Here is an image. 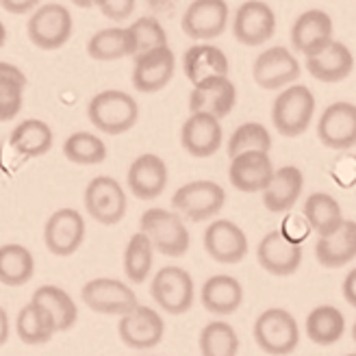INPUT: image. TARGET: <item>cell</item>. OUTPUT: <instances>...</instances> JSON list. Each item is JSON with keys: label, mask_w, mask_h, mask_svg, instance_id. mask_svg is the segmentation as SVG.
<instances>
[{"label": "cell", "mask_w": 356, "mask_h": 356, "mask_svg": "<svg viewBox=\"0 0 356 356\" xmlns=\"http://www.w3.org/2000/svg\"><path fill=\"white\" fill-rule=\"evenodd\" d=\"M282 233H284V237H289L291 241H296V243H302L307 237H309V233H311V228H309V224H307V220L305 218H291L289 220V224L284 222V226H282Z\"/></svg>", "instance_id": "ee69618b"}, {"label": "cell", "mask_w": 356, "mask_h": 356, "mask_svg": "<svg viewBox=\"0 0 356 356\" xmlns=\"http://www.w3.org/2000/svg\"><path fill=\"white\" fill-rule=\"evenodd\" d=\"M26 74L20 67L9 63V61H0V87H24L26 89Z\"/></svg>", "instance_id": "7bdbcfd3"}, {"label": "cell", "mask_w": 356, "mask_h": 356, "mask_svg": "<svg viewBox=\"0 0 356 356\" xmlns=\"http://www.w3.org/2000/svg\"><path fill=\"white\" fill-rule=\"evenodd\" d=\"M74 31V20L67 7L59 3H48L38 7L26 24V33L33 46L42 50H57L63 48Z\"/></svg>", "instance_id": "52a82bcc"}, {"label": "cell", "mask_w": 356, "mask_h": 356, "mask_svg": "<svg viewBox=\"0 0 356 356\" xmlns=\"http://www.w3.org/2000/svg\"><path fill=\"white\" fill-rule=\"evenodd\" d=\"M9 334H11L9 315H7V311L3 307H0V348H3L9 341Z\"/></svg>", "instance_id": "7dc6e473"}, {"label": "cell", "mask_w": 356, "mask_h": 356, "mask_svg": "<svg viewBox=\"0 0 356 356\" xmlns=\"http://www.w3.org/2000/svg\"><path fill=\"white\" fill-rule=\"evenodd\" d=\"M228 57L226 52L209 42H200L187 48L183 57V72L191 85H198L211 76H228Z\"/></svg>", "instance_id": "83f0119b"}, {"label": "cell", "mask_w": 356, "mask_h": 356, "mask_svg": "<svg viewBox=\"0 0 356 356\" xmlns=\"http://www.w3.org/2000/svg\"><path fill=\"white\" fill-rule=\"evenodd\" d=\"M87 55L96 61H118L133 57V42L129 26H111L92 35L87 42Z\"/></svg>", "instance_id": "836d02e7"}, {"label": "cell", "mask_w": 356, "mask_h": 356, "mask_svg": "<svg viewBox=\"0 0 356 356\" xmlns=\"http://www.w3.org/2000/svg\"><path fill=\"white\" fill-rule=\"evenodd\" d=\"M317 139L330 150L356 146V104L339 100L328 104L317 122Z\"/></svg>", "instance_id": "e0dca14e"}, {"label": "cell", "mask_w": 356, "mask_h": 356, "mask_svg": "<svg viewBox=\"0 0 356 356\" xmlns=\"http://www.w3.org/2000/svg\"><path fill=\"white\" fill-rule=\"evenodd\" d=\"M274 163L270 152H241L230 159L228 181L237 191L263 193L274 176Z\"/></svg>", "instance_id": "7402d4cb"}, {"label": "cell", "mask_w": 356, "mask_h": 356, "mask_svg": "<svg viewBox=\"0 0 356 356\" xmlns=\"http://www.w3.org/2000/svg\"><path fill=\"white\" fill-rule=\"evenodd\" d=\"M174 72H176V57L170 46H163L135 57L131 81L139 94H156L170 85Z\"/></svg>", "instance_id": "ac0fdd59"}, {"label": "cell", "mask_w": 356, "mask_h": 356, "mask_svg": "<svg viewBox=\"0 0 356 356\" xmlns=\"http://www.w3.org/2000/svg\"><path fill=\"white\" fill-rule=\"evenodd\" d=\"M291 48L309 59L322 52L330 42H334V22L324 9H309L296 17L291 24Z\"/></svg>", "instance_id": "9a60e30c"}, {"label": "cell", "mask_w": 356, "mask_h": 356, "mask_svg": "<svg viewBox=\"0 0 356 356\" xmlns=\"http://www.w3.org/2000/svg\"><path fill=\"white\" fill-rule=\"evenodd\" d=\"M315 96L309 87L293 83L280 89L272 104V124L282 137L305 135L315 118Z\"/></svg>", "instance_id": "3957f363"}, {"label": "cell", "mask_w": 356, "mask_h": 356, "mask_svg": "<svg viewBox=\"0 0 356 356\" xmlns=\"http://www.w3.org/2000/svg\"><path fill=\"white\" fill-rule=\"evenodd\" d=\"M24 87H0V122H11L22 111Z\"/></svg>", "instance_id": "60d3db41"}, {"label": "cell", "mask_w": 356, "mask_h": 356, "mask_svg": "<svg viewBox=\"0 0 356 356\" xmlns=\"http://www.w3.org/2000/svg\"><path fill=\"white\" fill-rule=\"evenodd\" d=\"M226 150L230 159L241 152H270L272 135L261 122H243L233 131V135H230Z\"/></svg>", "instance_id": "f35d334b"}, {"label": "cell", "mask_w": 356, "mask_h": 356, "mask_svg": "<svg viewBox=\"0 0 356 356\" xmlns=\"http://www.w3.org/2000/svg\"><path fill=\"white\" fill-rule=\"evenodd\" d=\"M305 332L315 346H334L346 334V317L332 305H319L307 315Z\"/></svg>", "instance_id": "1f68e13d"}, {"label": "cell", "mask_w": 356, "mask_h": 356, "mask_svg": "<svg viewBox=\"0 0 356 356\" xmlns=\"http://www.w3.org/2000/svg\"><path fill=\"white\" fill-rule=\"evenodd\" d=\"M70 3L76 5V7H81V9H89V7H94L96 0H70Z\"/></svg>", "instance_id": "c3c4849f"}, {"label": "cell", "mask_w": 356, "mask_h": 356, "mask_svg": "<svg viewBox=\"0 0 356 356\" xmlns=\"http://www.w3.org/2000/svg\"><path fill=\"white\" fill-rule=\"evenodd\" d=\"M63 156L74 165H98L106 159V146L98 135L76 131L63 141Z\"/></svg>", "instance_id": "74e56055"}, {"label": "cell", "mask_w": 356, "mask_h": 356, "mask_svg": "<svg viewBox=\"0 0 356 356\" xmlns=\"http://www.w3.org/2000/svg\"><path fill=\"white\" fill-rule=\"evenodd\" d=\"M15 332H17V339L26 346H44L59 330H57V322H55V317H52V313L46 307L31 300L29 305H24L17 311Z\"/></svg>", "instance_id": "f1b7e54d"}, {"label": "cell", "mask_w": 356, "mask_h": 356, "mask_svg": "<svg viewBox=\"0 0 356 356\" xmlns=\"http://www.w3.org/2000/svg\"><path fill=\"white\" fill-rule=\"evenodd\" d=\"M87 224L76 209H57L44 224V243L50 254L72 257L85 241Z\"/></svg>", "instance_id": "8fae6325"}, {"label": "cell", "mask_w": 356, "mask_h": 356, "mask_svg": "<svg viewBox=\"0 0 356 356\" xmlns=\"http://www.w3.org/2000/svg\"><path fill=\"white\" fill-rule=\"evenodd\" d=\"M150 296L159 309L170 315H183L193 307L195 284L187 270L178 265H165L156 270L150 282Z\"/></svg>", "instance_id": "ba28073f"}, {"label": "cell", "mask_w": 356, "mask_h": 356, "mask_svg": "<svg viewBox=\"0 0 356 356\" xmlns=\"http://www.w3.org/2000/svg\"><path fill=\"white\" fill-rule=\"evenodd\" d=\"M52 141H55V135H52V129L44 120H24L11 131L9 135V146L26 159H38L50 152Z\"/></svg>", "instance_id": "4dcf8cb0"}, {"label": "cell", "mask_w": 356, "mask_h": 356, "mask_svg": "<svg viewBox=\"0 0 356 356\" xmlns=\"http://www.w3.org/2000/svg\"><path fill=\"white\" fill-rule=\"evenodd\" d=\"M302 74V65L298 57L284 46H270L259 52L252 65V79L261 89L280 92V89L298 83Z\"/></svg>", "instance_id": "30bf717a"}, {"label": "cell", "mask_w": 356, "mask_h": 356, "mask_svg": "<svg viewBox=\"0 0 356 356\" xmlns=\"http://www.w3.org/2000/svg\"><path fill=\"white\" fill-rule=\"evenodd\" d=\"M87 216L102 226H115L124 220L129 209L127 191L113 176H96L87 183L83 193Z\"/></svg>", "instance_id": "8992f818"}, {"label": "cell", "mask_w": 356, "mask_h": 356, "mask_svg": "<svg viewBox=\"0 0 356 356\" xmlns=\"http://www.w3.org/2000/svg\"><path fill=\"white\" fill-rule=\"evenodd\" d=\"M35 276V257L22 243L0 245V284L24 287Z\"/></svg>", "instance_id": "d6a6232c"}, {"label": "cell", "mask_w": 356, "mask_h": 356, "mask_svg": "<svg viewBox=\"0 0 356 356\" xmlns=\"http://www.w3.org/2000/svg\"><path fill=\"white\" fill-rule=\"evenodd\" d=\"M81 300L87 309L102 315H127L131 313L137 305V293L127 282L118 278H92L83 284L81 289Z\"/></svg>", "instance_id": "9c48e42d"}, {"label": "cell", "mask_w": 356, "mask_h": 356, "mask_svg": "<svg viewBox=\"0 0 356 356\" xmlns=\"http://www.w3.org/2000/svg\"><path fill=\"white\" fill-rule=\"evenodd\" d=\"M346 356H356V354H346Z\"/></svg>", "instance_id": "816d5d0a"}, {"label": "cell", "mask_w": 356, "mask_h": 356, "mask_svg": "<svg viewBox=\"0 0 356 356\" xmlns=\"http://www.w3.org/2000/svg\"><path fill=\"white\" fill-rule=\"evenodd\" d=\"M305 189V172L298 165H282L274 170L270 185L263 189V207L270 213H287L300 200Z\"/></svg>", "instance_id": "cb8c5ba5"}, {"label": "cell", "mask_w": 356, "mask_h": 356, "mask_svg": "<svg viewBox=\"0 0 356 356\" xmlns=\"http://www.w3.org/2000/svg\"><path fill=\"white\" fill-rule=\"evenodd\" d=\"M118 334L131 350H152L161 343L165 334V322L156 309L137 305L131 313L122 315L118 322Z\"/></svg>", "instance_id": "5bb4252c"}, {"label": "cell", "mask_w": 356, "mask_h": 356, "mask_svg": "<svg viewBox=\"0 0 356 356\" xmlns=\"http://www.w3.org/2000/svg\"><path fill=\"white\" fill-rule=\"evenodd\" d=\"M5 42H7V29H5L3 22H0V48L5 46Z\"/></svg>", "instance_id": "681fc988"}, {"label": "cell", "mask_w": 356, "mask_h": 356, "mask_svg": "<svg viewBox=\"0 0 356 356\" xmlns=\"http://www.w3.org/2000/svg\"><path fill=\"white\" fill-rule=\"evenodd\" d=\"M87 118L104 135H124L137 124L139 104L122 89H104L89 100Z\"/></svg>", "instance_id": "7a4b0ae2"}, {"label": "cell", "mask_w": 356, "mask_h": 356, "mask_svg": "<svg viewBox=\"0 0 356 356\" xmlns=\"http://www.w3.org/2000/svg\"><path fill=\"white\" fill-rule=\"evenodd\" d=\"M307 72L319 83H341L354 70V55L343 42H330L322 52L305 59Z\"/></svg>", "instance_id": "d4e9b609"}, {"label": "cell", "mask_w": 356, "mask_h": 356, "mask_svg": "<svg viewBox=\"0 0 356 356\" xmlns=\"http://www.w3.org/2000/svg\"><path fill=\"white\" fill-rule=\"evenodd\" d=\"M230 22L226 0H193L181 17V29L195 42H211L224 35Z\"/></svg>", "instance_id": "4fadbf2b"}, {"label": "cell", "mask_w": 356, "mask_h": 356, "mask_svg": "<svg viewBox=\"0 0 356 356\" xmlns=\"http://www.w3.org/2000/svg\"><path fill=\"white\" fill-rule=\"evenodd\" d=\"M254 341L270 356H289L300 346L298 319L280 307L265 309L254 322Z\"/></svg>", "instance_id": "277c9868"}, {"label": "cell", "mask_w": 356, "mask_h": 356, "mask_svg": "<svg viewBox=\"0 0 356 356\" xmlns=\"http://www.w3.org/2000/svg\"><path fill=\"white\" fill-rule=\"evenodd\" d=\"M222 122L207 113H189L181 129V146L195 159H209L222 148Z\"/></svg>", "instance_id": "603a6c76"}, {"label": "cell", "mask_w": 356, "mask_h": 356, "mask_svg": "<svg viewBox=\"0 0 356 356\" xmlns=\"http://www.w3.org/2000/svg\"><path fill=\"white\" fill-rule=\"evenodd\" d=\"M131 42H133V57L144 55L148 50L163 48L168 46V33L163 24L152 15L137 17V20L129 26Z\"/></svg>", "instance_id": "ab89813d"}, {"label": "cell", "mask_w": 356, "mask_h": 356, "mask_svg": "<svg viewBox=\"0 0 356 356\" xmlns=\"http://www.w3.org/2000/svg\"><path fill=\"white\" fill-rule=\"evenodd\" d=\"M198 348L202 356H237L239 334L228 322H209L198 337Z\"/></svg>", "instance_id": "8d00e7d4"}, {"label": "cell", "mask_w": 356, "mask_h": 356, "mask_svg": "<svg viewBox=\"0 0 356 356\" xmlns=\"http://www.w3.org/2000/svg\"><path fill=\"white\" fill-rule=\"evenodd\" d=\"M302 218L307 220L309 228L317 237H326L334 233L346 220L339 200L326 191H315L309 195L305 200V209H302Z\"/></svg>", "instance_id": "f546056e"}, {"label": "cell", "mask_w": 356, "mask_h": 356, "mask_svg": "<svg viewBox=\"0 0 356 356\" xmlns=\"http://www.w3.org/2000/svg\"><path fill=\"white\" fill-rule=\"evenodd\" d=\"M237 104V87L228 76H211L193 85L189 94V113H207L224 120Z\"/></svg>", "instance_id": "ffe728a7"}, {"label": "cell", "mask_w": 356, "mask_h": 356, "mask_svg": "<svg viewBox=\"0 0 356 356\" xmlns=\"http://www.w3.org/2000/svg\"><path fill=\"white\" fill-rule=\"evenodd\" d=\"M168 178H170V172L163 159L154 152H146V154H139L131 163L127 183L137 200L150 202V200H156L159 195L165 191Z\"/></svg>", "instance_id": "44dd1931"}, {"label": "cell", "mask_w": 356, "mask_h": 356, "mask_svg": "<svg viewBox=\"0 0 356 356\" xmlns=\"http://www.w3.org/2000/svg\"><path fill=\"white\" fill-rule=\"evenodd\" d=\"M302 259H305L302 243L284 237L282 230L267 233L257 245V261L272 276H293L300 270Z\"/></svg>", "instance_id": "d6986e66"}, {"label": "cell", "mask_w": 356, "mask_h": 356, "mask_svg": "<svg viewBox=\"0 0 356 356\" xmlns=\"http://www.w3.org/2000/svg\"><path fill=\"white\" fill-rule=\"evenodd\" d=\"M352 339L356 341V322H354V326H352Z\"/></svg>", "instance_id": "f907efd6"}, {"label": "cell", "mask_w": 356, "mask_h": 356, "mask_svg": "<svg viewBox=\"0 0 356 356\" xmlns=\"http://www.w3.org/2000/svg\"><path fill=\"white\" fill-rule=\"evenodd\" d=\"M276 33V13L265 0H245L233 15L235 40L248 48L267 44Z\"/></svg>", "instance_id": "7c38bea8"}, {"label": "cell", "mask_w": 356, "mask_h": 356, "mask_svg": "<svg viewBox=\"0 0 356 356\" xmlns=\"http://www.w3.org/2000/svg\"><path fill=\"white\" fill-rule=\"evenodd\" d=\"M200 302L209 313L218 317L233 315L243 305V287L235 276L216 274L204 280L200 289Z\"/></svg>", "instance_id": "4316f807"}, {"label": "cell", "mask_w": 356, "mask_h": 356, "mask_svg": "<svg viewBox=\"0 0 356 356\" xmlns=\"http://www.w3.org/2000/svg\"><path fill=\"white\" fill-rule=\"evenodd\" d=\"M226 204V191L216 181H191L172 195V207L183 220L207 222L220 216Z\"/></svg>", "instance_id": "5b68a950"}, {"label": "cell", "mask_w": 356, "mask_h": 356, "mask_svg": "<svg viewBox=\"0 0 356 356\" xmlns=\"http://www.w3.org/2000/svg\"><path fill=\"white\" fill-rule=\"evenodd\" d=\"M122 265H124V276H127L131 284H144L148 280L154 265V248L141 230L129 239Z\"/></svg>", "instance_id": "d590c367"}, {"label": "cell", "mask_w": 356, "mask_h": 356, "mask_svg": "<svg viewBox=\"0 0 356 356\" xmlns=\"http://www.w3.org/2000/svg\"><path fill=\"white\" fill-rule=\"evenodd\" d=\"M38 5H40V0H0V7L13 15L33 13L38 9Z\"/></svg>", "instance_id": "f6af8a7d"}, {"label": "cell", "mask_w": 356, "mask_h": 356, "mask_svg": "<svg viewBox=\"0 0 356 356\" xmlns=\"http://www.w3.org/2000/svg\"><path fill=\"white\" fill-rule=\"evenodd\" d=\"M315 259L322 267L339 270L356 259V222L343 220V224L326 237H317Z\"/></svg>", "instance_id": "484cf974"}, {"label": "cell", "mask_w": 356, "mask_h": 356, "mask_svg": "<svg viewBox=\"0 0 356 356\" xmlns=\"http://www.w3.org/2000/svg\"><path fill=\"white\" fill-rule=\"evenodd\" d=\"M341 291H343V298H346L348 305L356 309V267L346 274L343 284H341Z\"/></svg>", "instance_id": "bcb514c9"}, {"label": "cell", "mask_w": 356, "mask_h": 356, "mask_svg": "<svg viewBox=\"0 0 356 356\" xmlns=\"http://www.w3.org/2000/svg\"><path fill=\"white\" fill-rule=\"evenodd\" d=\"M202 243L207 254L222 265L241 263L248 257V250H250V243H248L243 228L224 218L213 220L207 226Z\"/></svg>", "instance_id": "2e32d148"}, {"label": "cell", "mask_w": 356, "mask_h": 356, "mask_svg": "<svg viewBox=\"0 0 356 356\" xmlns=\"http://www.w3.org/2000/svg\"><path fill=\"white\" fill-rule=\"evenodd\" d=\"M31 300L46 307L52 313L59 332L74 328V324L79 322V307L74 305L72 296L63 287H57V284H42V287L35 289Z\"/></svg>", "instance_id": "e575fe53"}, {"label": "cell", "mask_w": 356, "mask_h": 356, "mask_svg": "<svg viewBox=\"0 0 356 356\" xmlns=\"http://www.w3.org/2000/svg\"><path fill=\"white\" fill-rule=\"evenodd\" d=\"M139 230L150 239L154 252L159 254L178 259L189 252L191 235L185 226V220L176 211L161 207L144 211L139 218Z\"/></svg>", "instance_id": "6da1fadb"}, {"label": "cell", "mask_w": 356, "mask_h": 356, "mask_svg": "<svg viewBox=\"0 0 356 356\" xmlns=\"http://www.w3.org/2000/svg\"><path fill=\"white\" fill-rule=\"evenodd\" d=\"M100 13L111 22H124L129 20L135 11V0H96L94 3Z\"/></svg>", "instance_id": "b9f144b4"}]
</instances>
